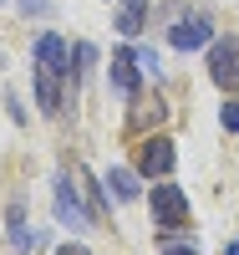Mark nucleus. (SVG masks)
<instances>
[{
    "label": "nucleus",
    "mask_w": 239,
    "mask_h": 255,
    "mask_svg": "<svg viewBox=\"0 0 239 255\" xmlns=\"http://www.w3.org/2000/svg\"><path fill=\"white\" fill-rule=\"evenodd\" d=\"M20 5H26V10H46V0H20Z\"/></svg>",
    "instance_id": "obj_15"
},
{
    "label": "nucleus",
    "mask_w": 239,
    "mask_h": 255,
    "mask_svg": "<svg viewBox=\"0 0 239 255\" xmlns=\"http://www.w3.org/2000/svg\"><path fill=\"white\" fill-rule=\"evenodd\" d=\"M173 163H178V153H173L168 138H143V148H138V174H148V179H168Z\"/></svg>",
    "instance_id": "obj_2"
},
{
    "label": "nucleus",
    "mask_w": 239,
    "mask_h": 255,
    "mask_svg": "<svg viewBox=\"0 0 239 255\" xmlns=\"http://www.w3.org/2000/svg\"><path fill=\"white\" fill-rule=\"evenodd\" d=\"M112 92L117 97H133L138 92V56H127V51L112 56Z\"/></svg>",
    "instance_id": "obj_6"
},
{
    "label": "nucleus",
    "mask_w": 239,
    "mask_h": 255,
    "mask_svg": "<svg viewBox=\"0 0 239 255\" xmlns=\"http://www.w3.org/2000/svg\"><path fill=\"white\" fill-rule=\"evenodd\" d=\"M163 255H199V245H188V240H173V235H168Z\"/></svg>",
    "instance_id": "obj_13"
},
{
    "label": "nucleus",
    "mask_w": 239,
    "mask_h": 255,
    "mask_svg": "<svg viewBox=\"0 0 239 255\" xmlns=\"http://www.w3.org/2000/svg\"><path fill=\"white\" fill-rule=\"evenodd\" d=\"M56 215H61V225H72V230H81L86 220V209H81V194H77V174H56Z\"/></svg>",
    "instance_id": "obj_4"
},
{
    "label": "nucleus",
    "mask_w": 239,
    "mask_h": 255,
    "mask_svg": "<svg viewBox=\"0 0 239 255\" xmlns=\"http://www.w3.org/2000/svg\"><path fill=\"white\" fill-rule=\"evenodd\" d=\"M56 255H92V250H86V245H61Z\"/></svg>",
    "instance_id": "obj_14"
},
{
    "label": "nucleus",
    "mask_w": 239,
    "mask_h": 255,
    "mask_svg": "<svg viewBox=\"0 0 239 255\" xmlns=\"http://www.w3.org/2000/svg\"><path fill=\"white\" fill-rule=\"evenodd\" d=\"M10 245H15L20 255L36 250V230L26 225V209H20V204H10Z\"/></svg>",
    "instance_id": "obj_7"
},
{
    "label": "nucleus",
    "mask_w": 239,
    "mask_h": 255,
    "mask_svg": "<svg viewBox=\"0 0 239 255\" xmlns=\"http://www.w3.org/2000/svg\"><path fill=\"white\" fill-rule=\"evenodd\" d=\"M219 123L229 128V133H239V97H229V102H224V113H219Z\"/></svg>",
    "instance_id": "obj_12"
},
{
    "label": "nucleus",
    "mask_w": 239,
    "mask_h": 255,
    "mask_svg": "<svg viewBox=\"0 0 239 255\" xmlns=\"http://www.w3.org/2000/svg\"><path fill=\"white\" fill-rule=\"evenodd\" d=\"M224 255H239V240H229V250H224Z\"/></svg>",
    "instance_id": "obj_16"
},
{
    "label": "nucleus",
    "mask_w": 239,
    "mask_h": 255,
    "mask_svg": "<svg viewBox=\"0 0 239 255\" xmlns=\"http://www.w3.org/2000/svg\"><path fill=\"white\" fill-rule=\"evenodd\" d=\"M209 77L224 92H239V41H214L209 51Z\"/></svg>",
    "instance_id": "obj_3"
},
{
    "label": "nucleus",
    "mask_w": 239,
    "mask_h": 255,
    "mask_svg": "<svg viewBox=\"0 0 239 255\" xmlns=\"http://www.w3.org/2000/svg\"><path fill=\"white\" fill-rule=\"evenodd\" d=\"M214 36V26H209V15H183L178 20V26H173V46H178V51H193V46H204V41Z\"/></svg>",
    "instance_id": "obj_5"
},
{
    "label": "nucleus",
    "mask_w": 239,
    "mask_h": 255,
    "mask_svg": "<svg viewBox=\"0 0 239 255\" xmlns=\"http://www.w3.org/2000/svg\"><path fill=\"white\" fill-rule=\"evenodd\" d=\"M143 15H148V0H127V5L117 10V31L122 36H138L143 31Z\"/></svg>",
    "instance_id": "obj_10"
},
{
    "label": "nucleus",
    "mask_w": 239,
    "mask_h": 255,
    "mask_svg": "<svg viewBox=\"0 0 239 255\" xmlns=\"http://www.w3.org/2000/svg\"><path fill=\"white\" fill-rule=\"evenodd\" d=\"M153 225L163 230V235H173V230L188 225V199H183V189H173V184H158V189H153Z\"/></svg>",
    "instance_id": "obj_1"
},
{
    "label": "nucleus",
    "mask_w": 239,
    "mask_h": 255,
    "mask_svg": "<svg viewBox=\"0 0 239 255\" xmlns=\"http://www.w3.org/2000/svg\"><path fill=\"white\" fill-rule=\"evenodd\" d=\"M163 118H168V108H163V97H143V102H138V108H133V133H143V128H148V123H153V128H158Z\"/></svg>",
    "instance_id": "obj_8"
},
{
    "label": "nucleus",
    "mask_w": 239,
    "mask_h": 255,
    "mask_svg": "<svg viewBox=\"0 0 239 255\" xmlns=\"http://www.w3.org/2000/svg\"><path fill=\"white\" fill-rule=\"evenodd\" d=\"M133 56H138V67H143L148 77H158V72H163V61H158V51H153V46H138Z\"/></svg>",
    "instance_id": "obj_11"
},
{
    "label": "nucleus",
    "mask_w": 239,
    "mask_h": 255,
    "mask_svg": "<svg viewBox=\"0 0 239 255\" xmlns=\"http://www.w3.org/2000/svg\"><path fill=\"white\" fill-rule=\"evenodd\" d=\"M107 194L112 199H133L138 194V174L133 168H107Z\"/></svg>",
    "instance_id": "obj_9"
}]
</instances>
